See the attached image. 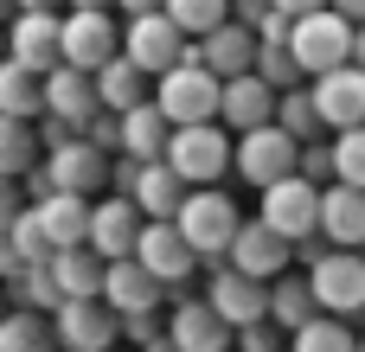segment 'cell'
Masks as SVG:
<instances>
[{
    "label": "cell",
    "mask_w": 365,
    "mask_h": 352,
    "mask_svg": "<svg viewBox=\"0 0 365 352\" xmlns=\"http://www.w3.org/2000/svg\"><path fill=\"white\" fill-rule=\"evenodd\" d=\"M109 173H115V160H109L90 135H77L71 147L45 154V167L26 180V192H32V205H45V199H96Z\"/></svg>",
    "instance_id": "obj_1"
},
{
    "label": "cell",
    "mask_w": 365,
    "mask_h": 352,
    "mask_svg": "<svg viewBox=\"0 0 365 352\" xmlns=\"http://www.w3.org/2000/svg\"><path fill=\"white\" fill-rule=\"evenodd\" d=\"M154 103L173 128H212V122H225V77H212L199 58H186L180 71L160 77Z\"/></svg>",
    "instance_id": "obj_2"
},
{
    "label": "cell",
    "mask_w": 365,
    "mask_h": 352,
    "mask_svg": "<svg viewBox=\"0 0 365 352\" xmlns=\"http://www.w3.org/2000/svg\"><path fill=\"white\" fill-rule=\"evenodd\" d=\"M289 51H295V64L308 71V77H327V71H346L353 64V51H359V26L346 19V13H308V19H295V38H289Z\"/></svg>",
    "instance_id": "obj_3"
},
{
    "label": "cell",
    "mask_w": 365,
    "mask_h": 352,
    "mask_svg": "<svg viewBox=\"0 0 365 352\" xmlns=\"http://www.w3.org/2000/svg\"><path fill=\"white\" fill-rule=\"evenodd\" d=\"M167 167L192 186V192H212L225 173H237V147L225 141V128H173V147H167Z\"/></svg>",
    "instance_id": "obj_4"
},
{
    "label": "cell",
    "mask_w": 365,
    "mask_h": 352,
    "mask_svg": "<svg viewBox=\"0 0 365 352\" xmlns=\"http://www.w3.org/2000/svg\"><path fill=\"white\" fill-rule=\"evenodd\" d=\"M173 224H180V237L199 250V263H218V257L231 263V250H237V231H244L237 205H231L218 186H212V192H192V199H186V212H180Z\"/></svg>",
    "instance_id": "obj_5"
},
{
    "label": "cell",
    "mask_w": 365,
    "mask_h": 352,
    "mask_svg": "<svg viewBox=\"0 0 365 352\" xmlns=\"http://www.w3.org/2000/svg\"><path fill=\"white\" fill-rule=\"evenodd\" d=\"M321 205H327V192L314 186V180H282V186H269L263 192V224L276 231V237H289V244H314L321 237Z\"/></svg>",
    "instance_id": "obj_6"
},
{
    "label": "cell",
    "mask_w": 365,
    "mask_h": 352,
    "mask_svg": "<svg viewBox=\"0 0 365 352\" xmlns=\"http://www.w3.org/2000/svg\"><path fill=\"white\" fill-rule=\"evenodd\" d=\"M122 58H135L148 77L160 71H180L186 58H192V45H186V32L167 19V13H148V19H128V32H122Z\"/></svg>",
    "instance_id": "obj_7"
},
{
    "label": "cell",
    "mask_w": 365,
    "mask_h": 352,
    "mask_svg": "<svg viewBox=\"0 0 365 352\" xmlns=\"http://www.w3.org/2000/svg\"><path fill=\"white\" fill-rule=\"evenodd\" d=\"M237 173L250 180V186H282V180H295L302 173V141H289L276 122L269 128H257V135H244L237 141Z\"/></svg>",
    "instance_id": "obj_8"
},
{
    "label": "cell",
    "mask_w": 365,
    "mask_h": 352,
    "mask_svg": "<svg viewBox=\"0 0 365 352\" xmlns=\"http://www.w3.org/2000/svg\"><path fill=\"white\" fill-rule=\"evenodd\" d=\"M115 58H122V32L109 13H64V64L71 71L103 77Z\"/></svg>",
    "instance_id": "obj_9"
},
{
    "label": "cell",
    "mask_w": 365,
    "mask_h": 352,
    "mask_svg": "<svg viewBox=\"0 0 365 352\" xmlns=\"http://www.w3.org/2000/svg\"><path fill=\"white\" fill-rule=\"evenodd\" d=\"M58 327V346L64 352H115V333H122V314L109 301H64L51 314Z\"/></svg>",
    "instance_id": "obj_10"
},
{
    "label": "cell",
    "mask_w": 365,
    "mask_h": 352,
    "mask_svg": "<svg viewBox=\"0 0 365 352\" xmlns=\"http://www.w3.org/2000/svg\"><path fill=\"white\" fill-rule=\"evenodd\" d=\"M45 115H58L64 128L90 135V128H96V115H103V90H96V77H90V71L58 64V71L45 77Z\"/></svg>",
    "instance_id": "obj_11"
},
{
    "label": "cell",
    "mask_w": 365,
    "mask_h": 352,
    "mask_svg": "<svg viewBox=\"0 0 365 352\" xmlns=\"http://www.w3.org/2000/svg\"><path fill=\"white\" fill-rule=\"evenodd\" d=\"M141 231H148V212L135 205V199H96V231H90V250L103 257V263H135V250H141Z\"/></svg>",
    "instance_id": "obj_12"
},
{
    "label": "cell",
    "mask_w": 365,
    "mask_h": 352,
    "mask_svg": "<svg viewBox=\"0 0 365 352\" xmlns=\"http://www.w3.org/2000/svg\"><path fill=\"white\" fill-rule=\"evenodd\" d=\"M205 301L237 327V333H250V327H263L269 321V282H257V276H244V269H212V289H205Z\"/></svg>",
    "instance_id": "obj_13"
},
{
    "label": "cell",
    "mask_w": 365,
    "mask_h": 352,
    "mask_svg": "<svg viewBox=\"0 0 365 352\" xmlns=\"http://www.w3.org/2000/svg\"><path fill=\"white\" fill-rule=\"evenodd\" d=\"M192 58L212 71V77H225V83H237V77H257V58H263V38L244 26V19H231V26H218L212 38H199L192 45Z\"/></svg>",
    "instance_id": "obj_14"
},
{
    "label": "cell",
    "mask_w": 365,
    "mask_h": 352,
    "mask_svg": "<svg viewBox=\"0 0 365 352\" xmlns=\"http://www.w3.org/2000/svg\"><path fill=\"white\" fill-rule=\"evenodd\" d=\"M314 276V295H321V314H365V257L359 250H334Z\"/></svg>",
    "instance_id": "obj_15"
},
{
    "label": "cell",
    "mask_w": 365,
    "mask_h": 352,
    "mask_svg": "<svg viewBox=\"0 0 365 352\" xmlns=\"http://www.w3.org/2000/svg\"><path fill=\"white\" fill-rule=\"evenodd\" d=\"M13 64L51 77L64 64V19L58 13H19L13 19Z\"/></svg>",
    "instance_id": "obj_16"
},
{
    "label": "cell",
    "mask_w": 365,
    "mask_h": 352,
    "mask_svg": "<svg viewBox=\"0 0 365 352\" xmlns=\"http://www.w3.org/2000/svg\"><path fill=\"white\" fill-rule=\"evenodd\" d=\"M289 237H276L263 218H244V231H237V250H231V269H244V276H257V282H282L289 276Z\"/></svg>",
    "instance_id": "obj_17"
},
{
    "label": "cell",
    "mask_w": 365,
    "mask_h": 352,
    "mask_svg": "<svg viewBox=\"0 0 365 352\" xmlns=\"http://www.w3.org/2000/svg\"><path fill=\"white\" fill-rule=\"evenodd\" d=\"M314 103H321V122H327L334 135L365 128V71H359V64H346V71L314 77Z\"/></svg>",
    "instance_id": "obj_18"
},
{
    "label": "cell",
    "mask_w": 365,
    "mask_h": 352,
    "mask_svg": "<svg viewBox=\"0 0 365 352\" xmlns=\"http://www.w3.org/2000/svg\"><path fill=\"white\" fill-rule=\"evenodd\" d=\"M167 340H173L180 352H231L237 346V327H231L212 301H186V308H173Z\"/></svg>",
    "instance_id": "obj_19"
},
{
    "label": "cell",
    "mask_w": 365,
    "mask_h": 352,
    "mask_svg": "<svg viewBox=\"0 0 365 352\" xmlns=\"http://www.w3.org/2000/svg\"><path fill=\"white\" fill-rule=\"evenodd\" d=\"M135 263H141V269H154L167 289H186V276L199 269V250L180 237V224H148V231H141Z\"/></svg>",
    "instance_id": "obj_20"
},
{
    "label": "cell",
    "mask_w": 365,
    "mask_h": 352,
    "mask_svg": "<svg viewBox=\"0 0 365 352\" xmlns=\"http://www.w3.org/2000/svg\"><path fill=\"white\" fill-rule=\"evenodd\" d=\"M160 295H167V282L154 276V269H141V263H109V308L122 314V321H135V314H160Z\"/></svg>",
    "instance_id": "obj_21"
},
{
    "label": "cell",
    "mask_w": 365,
    "mask_h": 352,
    "mask_svg": "<svg viewBox=\"0 0 365 352\" xmlns=\"http://www.w3.org/2000/svg\"><path fill=\"white\" fill-rule=\"evenodd\" d=\"M276 109H282V96H276L263 77H237V83H225V122H231L237 135L269 128V122H276Z\"/></svg>",
    "instance_id": "obj_22"
},
{
    "label": "cell",
    "mask_w": 365,
    "mask_h": 352,
    "mask_svg": "<svg viewBox=\"0 0 365 352\" xmlns=\"http://www.w3.org/2000/svg\"><path fill=\"white\" fill-rule=\"evenodd\" d=\"M269 321H276L289 340H295L302 327H314V321H321V295H314V276H295V269H289V276L269 289Z\"/></svg>",
    "instance_id": "obj_23"
},
{
    "label": "cell",
    "mask_w": 365,
    "mask_h": 352,
    "mask_svg": "<svg viewBox=\"0 0 365 352\" xmlns=\"http://www.w3.org/2000/svg\"><path fill=\"white\" fill-rule=\"evenodd\" d=\"M321 237H327L334 250H365V192H353V186H327Z\"/></svg>",
    "instance_id": "obj_24"
},
{
    "label": "cell",
    "mask_w": 365,
    "mask_h": 352,
    "mask_svg": "<svg viewBox=\"0 0 365 352\" xmlns=\"http://www.w3.org/2000/svg\"><path fill=\"white\" fill-rule=\"evenodd\" d=\"M122 154L128 160H141V167H154V160H167V147H173V122L160 115V103H141L135 115H122Z\"/></svg>",
    "instance_id": "obj_25"
},
{
    "label": "cell",
    "mask_w": 365,
    "mask_h": 352,
    "mask_svg": "<svg viewBox=\"0 0 365 352\" xmlns=\"http://www.w3.org/2000/svg\"><path fill=\"white\" fill-rule=\"evenodd\" d=\"M32 212L45 218V231H51V244H58V250H90L96 199H45V205H32Z\"/></svg>",
    "instance_id": "obj_26"
},
{
    "label": "cell",
    "mask_w": 365,
    "mask_h": 352,
    "mask_svg": "<svg viewBox=\"0 0 365 352\" xmlns=\"http://www.w3.org/2000/svg\"><path fill=\"white\" fill-rule=\"evenodd\" d=\"M51 269H58L64 301H103V295H109V263H103L96 250H58Z\"/></svg>",
    "instance_id": "obj_27"
},
{
    "label": "cell",
    "mask_w": 365,
    "mask_h": 352,
    "mask_svg": "<svg viewBox=\"0 0 365 352\" xmlns=\"http://www.w3.org/2000/svg\"><path fill=\"white\" fill-rule=\"evenodd\" d=\"M96 90H103V109H115V115H135V109L148 103V71H141L135 58H115V64L96 77Z\"/></svg>",
    "instance_id": "obj_28"
},
{
    "label": "cell",
    "mask_w": 365,
    "mask_h": 352,
    "mask_svg": "<svg viewBox=\"0 0 365 352\" xmlns=\"http://www.w3.org/2000/svg\"><path fill=\"white\" fill-rule=\"evenodd\" d=\"M0 115H13V122L45 115V77L26 71V64H6L0 71Z\"/></svg>",
    "instance_id": "obj_29"
},
{
    "label": "cell",
    "mask_w": 365,
    "mask_h": 352,
    "mask_svg": "<svg viewBox=\"0 0 365 352\" xmlns=\"http://www.w3.org/2000/svg\"><path fill=\"white\" fill-rule=\"evenodd\" d=\"M38 167H45V154H38V141H32V122L0 115V173H6V180H32Z\"/></svg>",
    "instance_id": "obj_30"
},
{
    "label": "cell",
    "mask_w": 365,
    "mask_h": 352,
    "mask_svg": "<svg viewBox=\"0 0 365 352\" xmlns=\"http://www.w3.org/2000/svg\"><path fill=\"white\" fill-rule=\"evenodd\" d=\"M167 19H173L186 38H212L218 26L237 19V0H167Z\"/></svg>",
    "instance_id": "obj_31"
},
{
    "label": "cell",
    "mask_w": 365,
    "mask_h": 352,
    "mask_svg": "<svg viewBox=\"0 0 365 352\" xmlns=\"http://www.w3.org/2000/svg\"><path fill=\"white\" fill-rule=\"evenodd\" d=\"M51 346H58V327H51L45 314L13 308V314L0 321V352H51Z\"/></svg>",
    "instance_id": "obj_32"
},
{
    "label": "cell",
    "mask_w": 365,
    "mask_h": 352,
    "mask_svg": "<svg viewBox=\"0 0 365 352\" xmlns=\"http://www.w3.org/2000/svg\"><path fill=\"white\" fill-rule=\"evenodd\" d=\"M276 128H282L289 141L314 147V135L327 128V122H321V103H314V83H302V90H289V96H282V109H276Z\"/></svg>",
    "instance_id": "obj_33"
},
{
    "label": "cell",
    "mask_w": 365,
    "mask_h": 352,
    "mask_svg": "<svg viewBox=\"0 0 365 352\" xmlns=\"http://www.w3.org/2000/svg\"><path fill=\"white\" fill-rule=\"evenodd\" d=\"M6 244H13L26 263H51V257H58V244H51V231H45V218H38L32 205H26V212L6 224Z\"/></svg>",
    "instance_id": "obj_34"
},
{
    "label": "cell",
    "mask_w": 365,
    "mask_h": 352,
    "mask_svg": "<svg viewBox=\"0 0 365 352\" xmlns=\"http://www.w3.org/2000/svg\"><path fill=\"white\" fill-rule=\"evenodd\" d=\"M257 77H263L276 96H289V90H302V77H308V71L295 64V51H289V45H263V58H257Z\"/></svg>",
    "instance_id": "obj_35"
},
{
    "label": "cell",
    "mask_w": 365,
    "mask_h": 352,
    "mask_svg": "<svg viewBox=\"0 0 365 352\" xmlns=\"http://www.w3.org/2000/svg\"><path fill=\"white\" fill-rule=\"evenodd\" d=\"M289 352H359V340H353L346 321H314V327H302L289 340Z\"/></svg>",
    "instance_id": "obj_36"
},
{
    "label": "cell",
    "mask_w": 365,
    "mask_h": 352,
    "mask_svg": "<svg viewBox=\"0 0 365 352\" xmlns=\"http://www.w3.org/2000/svg\"><path fill=\"white\" fill-rule=\"evenodd\" d=\"M334 167H340V186L365 192V128H353V135H334Z\"/></svg>",
    "instance_id": "obj_37"
},
{
    "label": "cell",
    "mask_w": 365,
    "mask_h": 352,
    "mask_svg": "<svg viewBox=\"0 0 365 352\" xmlns=\"http://www.w3.org/2000/svg\"><path fill=\"white\" fill-rule=\"evenodd\" d=\"M302 180H314V186H321V180H334V186H340V167H334V141H327V147H321V141H314V147H302Z\"/></svg>",
    "instance_id": "obj_38"
},
{
    "label": "cell",
    "mask_w": 365,
    "mask_h": 352,
    "mask_svg": "<svg viewBox=\"0 0 365 352\" xmlns=\"http://www.w3.org/2000/svg\"><path fill=\"white\" fill-rule=\"evenodd\" d=\"M282 340H289V333H282L276 321H263V327H250V333H237V352H289Z\"/></svg>",
    "instance_id": "obj_39"
},
{
    "label": "cell",
    "mask_w": 365,
    "mask_h": 352,
    "mask_svg": "<svg viewBox=\"0 0 365 352\" xmlns=\"http://www.w3.org/2000/svg\"><path fill=\"white\" fill-rule=\"evenodd\" d=\"M90 141H96L103 154H115V147L128 141V135H122V115H115V109H103V115H96V128H90Z\"/></svg>",
    "instance_id": "obj_40"
},
{
    "label": "cell",
    "mask_w": 365,
    "mask_h": 352,
    "mask_svg": "<svg viewBox=\"0 0 365 352\" xmlns=\"http://www.w3.org/2000/svg\"><path fill=\"white\" fill-rule=\"evenodd\" d=\"M154 321H160V314H135V321H122V333H128L135 346L148 352V346H160V333H154Z\"/></svg>",
    "instance_id": "obj_41"
},
{
    "label": "cell",
    "mask_w": 365,
    "mask_h": 352,
    "mask_svg": "<svg viewBox=\"0 0 365 352\" xmlns=\"http://www.w3.org/2000/svg\"><path fill=\"white\" fill-rule=\"evenodd\" d=\"M276 6H282V13H289V19H308V13H327V6H334V0H276Z\"/></svg>",
    "instance_id": "obj_42"
},
{
    "label": "cell",
    "mask_w": 365,
    "mask_h": 352,
    "mask_svg": "<svg viewBox=\"0 0 365 352\" xmlns=\"http://www.w3.org/2000/svg\"><path fill=\"white\" fill-rule=\"evenodd\" d=\"M115 6H128V19H148V13H167V0H115Z\"/></svg>",
    "instance_id": "obj_43"
},
{
    "label": "cell",
    "mask_w": 365,
    "mask_h": 352,
    "mask_svg": "<svg viewBox=\"0 0 365 352\" xmlns=\"http://www.w3.org/2000/svg\"><path fill=\"white\" fill-rule=\"evenodd\" d=\"M334 13H346L353 26H365V0H334Z\"/></svg>",
    "instance_id": "obj_44"
},
{
    "label": "cell",
    "mask_w": 365,
    "mask_h": 352,
    "mask_svg": "<svg viewBox=\"0 0 365 352\" xmlns=\"http://www.w3.org/2000/svg\"><path fill=\"white\" fill-rule=\"evenodd\" d=\"M58 6H71V0H19V13H58Z\"/></svg>",
    "instance_id": "obj_45"
},
{
    "label": "cell",
    "mask_w": 365,
    "mask_h": 352,
    "mask_svg": "<svg viewBox=\"0 0 365 352\" xmlns=\"http://www.w3.org/2000/svg\"><path fill=\"white\" fill-rule=\"evenodd\" d=\"M109 0H71V13H103Z\"/></svg>",
    "instance_id": "obj_46"
},
{
    "label": "cell",
    "mask_w": 365,
    "mask_h": 352,
    "mask_svg": "<svg viewBox=\"0 0 365 352\" xmlns=\"http://www.w3.org/2000/svg\"><path fill=\"white\" fill-rule=\"evenodd\" d=\"M353 64H359V71H365V26H359V51H353Z\"/></svg>",
    "instance_id": "obj_47"
},
{
    "label": "cell",
    "mask_w": 365,
    "mask_h": 352,
    "mask_svg": "<svg viewBox=\"0 0 365 352\" xmlns=\"http://www.w3.org/2000/svg\"><path fill=\"white\" fill-rule=\"evenodd\" d=\"M148 352H180V346H173V340H160V346H148Z\"/></svg>",
    "instance_id": "obj_48"
},
{
    "label": "cell",
    "mask_w": 365,
    "mask_h": 352,
    "mask_svg": "<svg viewBox=\"0 0 365 352\" xmlns=\"http://www.w3.org/2000/svg\"><path fill=\"white\" fill-rule=\"evenodd\" d=\"M359 352H365V340H359Z\"/></svg>",
    "instance_id": "obj_49"
}]
</instances>
